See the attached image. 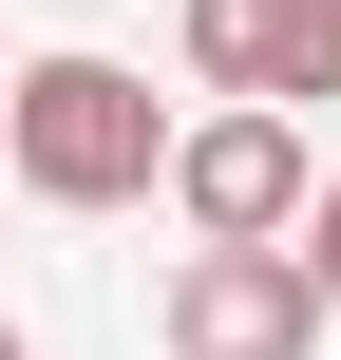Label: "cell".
Masks as SVG:
<instances>
[{"label": "cell", "mask_w": 341, "mask_h": 360, "mask_svg": "<svg viewBox=\"0 0 341 360\" xmlns=\"http://www.w3.org/2000/svg\"><path fill=\"white\" fill-rule=\"evenodd\" d=\"M171 133L190 114L133 57H95V38H57V57L0 76V190L19 209H133V190H171Z\"/></svg>", "instance_id": "cell-1"}, {"label": "cell", "mask_w": 341, "mask_h": 360, "mask_svg": "<svg viewBox=\"0 0 341 360\" xmlns=\"http://www.w3.org/2000/svg\"><path fill=\"white\" fill-rule=\"evenodd\" d=\"M304 114H266V95H209L190 133H171V209H190V247H285L304 228Z\"/></svg>", "instance_id": "cell-2"}, {"label": "cell", "mask_w": 341, "mask_h": 360, "mask_svg": "<svg viewBox=\"0 0 341 360\" xmlns=\"http://www.w3.org/2000/svg\"><path fill=\"white\" fill-rule=\"evenodd\" d=\"M152 342H171V360H323L341 304L304 285V247H190L171 304H152Z\"/></svg>", "instance_id": "cell-3"}, {"label": "cell", "mask_w": 341, "mask_h": 360, "mask_svg": "<svg viewBox=\"0 0 341 360\" xmlns=\"http://www.w3.org/2000/svg\"><path fill=\"white\" fill-rule=\"evenodd\" d=\"M341 95V0H266V114Z\"/></svg>", "instance_id": "cell-4"}, {"label": "cell", "mask_w": 341, "mask_h": 360, "mask_svg": "<svg viewBox=\"0 0 341 360\" xmlns=\"http://www.w3.org/2000/svg\"><path fill=\"white\" fill-rule=\"evenodd\" d=\"M190 76L209 95H266V0H190Z\"/></svg>", "instance_id": "cell-5"}, {"label": "cell", "mask_w": 341, "mask_h": 360, "mask_svg": "<svg viewBox=\"0 0 341 360\" xmlns=\"http://www.w3.org/2000/svg\"><path fill=\"white\" fill-rule=\"evenodd\" d=\"M285 247H304V285H323V304H341V171H323V190H304V228H285Z\"/></svg>", "instance_id": "cell-6"}, {"label": "cell", "mask_w": 341, "mask_h": 360, "mask_svg": "<svg viewBox=\"0 0 341 360\" xmlns=\"http://www.w3.org/2000/svg\"><path fill=\"white\" fill-rule=\"evenodd\" d=\"M0 360H19V323H0Z\"/></svg>", "instance_id": "cell-7"}]
</instances>
